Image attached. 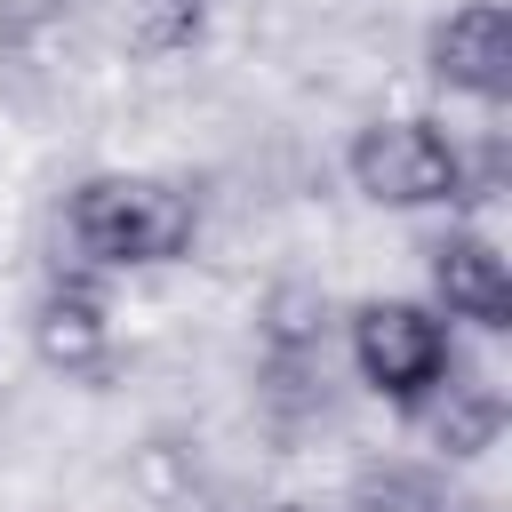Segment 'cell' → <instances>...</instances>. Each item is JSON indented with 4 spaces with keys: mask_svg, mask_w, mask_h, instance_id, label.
Returning <instances> with one entry per match:
<instances>
[{
    "mask_svg": "<svg viewBox=\"0 0 512 512\" xmlns=\"http://www.w3.org/2000/svg\"><path fill=\"white\" fill-rule=\"evenodd\" d=\"M64 232L88 264H176L200 232V208L168 176H88L64 200Z\"/></svg>",
    "mask_w": 512,
    "mask_h": 512,
    "instance_id": "obj_1",
    "label": "cell"
},
{
    "mask_svg": "<svg viewBox=\"0 0 512 512\" xmlns=\"http://www.w3.org/2000/svg\"><path fill=\"white\" fill-rule=\"evenodd\" d=\"M352 184L376 208H448L464 200V152L432 120H368L352 136Z\"/></svg>",
    "mask_w": 512,
    "mask_h": 512,
    "instance_id": "obj_2",
    "label": "cell"
},
{
    "mask_svg": "<svg viewBox=\"0 0 512 512\" xmlns=\"http://www.w3.org/2000/svg\"><path fill=\"white\" fill-rule=\"evenodd\" d=\"M456 352H448V320L432 312V304H408V296H376V304H360L352 312V368L384 392V400H416L424 384H440V368H448Z\"/></svg>",
    "mask_w": 512,
    "mask_h": 512,
    "instance_id": "obj_3",
    "label": "cell"
},
{
    "mask_svg": "<svg viewBox=\"0 0 512 512\" xmlns=\"http://www.w3.org/2000/svg\"><path fill=\"white\" fill-rule=\"evenodd\" d=\"M432 72H440V88H464V96H480V104H496V96H512V16H504V0H464V8H448L440 24H432Z\"/></svg>",
    "mask_w": 512,
    "mask_h": 512,
    "instance_id": "obj_4",
    "label": "cell"
},
{
    "mask_svg": "<svg viewBox=\"0 0 512 512\" xmlns=\"http://www.w3.org/2000/svg\"><path fill=\"white\" fill-rule=\"evenodd\" d=\"M432 296L448 320H472V328H512V272L496 256L488 232H448L432 240Z\"/></svg>",
    "mask_w": 512,
    "mask_h": 512,
    "instance_id": "obj_5",
    "label": "cell"
},
{
    "mask_svg": "<svg viewBox=\"0 0 512 512\" xmlns=\"http://www.w3.org/2000/svg\"><path fill=\"white\" fill-rule=\"evenodd\" d=\"M408 416L432 432V448H448V456H480L496 432H504V400L480 384V376H464L456 360L440 368V384H424L416 400H408Z\"/></svg>",
    "mask_w": 512,
    "mask_h": 512,
    "instance_id": "obj_6",
    "label": "cell"
},
{
    "mask_svg": "<svg viewBox=\"0 0 512 512\" xmlns=\"http://www.w3.org/2000/svg\"><path fill=\"white\" fill-rule=\"evenodd\" d=\"M104 304H96V288H80V280H64V288H48L40 304H32V344H40V360L48 368H96L104 360Z\"/></svg>",
    "mask_w": 512,
    "mask_h": 512,
    "instance_id": "obj_7",
    "label": "cell"
},
{
    "mask_svg": "<svg viewBox=\"0 0 512 512\" xmlns=\"http://www.w3.org/2000/svg\"><path fill=\"white\" fill-rule=\"evenodd\" d=\"M112 32L136 56H176L200 32V0H112Z\"/></svg>",
    "mask_w": 512,
    "mask_h": 512,
    "instance_id": "obj_8",
    "label": "cell"
},
{
    "mask_svg": "<svg viewBox=\"0 0 512 512\" xmlns=\"http://www.w3.org/2000/svg\"><path fill=\"white\" fill-rule=\"evenodd\" d=\"M320 320H328L320 288H280V296L264 304V328H272V344H280V352H304V344L320 336Z\"/></svg>",
    "mask_w": 512,
    "mask_h": 512,
    "instance_id": "obj_9",
    "label": "cell"
},
{
    "mask_svg": "<svg viewBox=\"0 0 512 512\" xmlns=\"http://www.w3.org/2000/svg\"><path fill=\"white\" fill-rule=\"evenodd\" d=\"M360 512H448V496L424 472H384V480L360 488Z\"/></svg>",
    "mask_w": 512,
    "mask_h": 512,
    "instance_id": "obj_10",
    "label": "cell"
}]
</instances>
